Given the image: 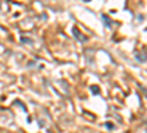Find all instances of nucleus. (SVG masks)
Segmentation results:
<instances>
[{"mask_svg": "<svg viewBox=\"0 0 147 133\" xmlns=\"http://www.w3.org/2000/svg\"><path fill=\"white\" fill-rule=\"evenodd\" d=\"M85 2H87V0H85Z\"/></svg>", "mask_w": 147, "mask_h": 133, "instance_id": "1", "label": "nucleus"}]
</instances>
